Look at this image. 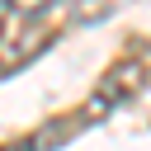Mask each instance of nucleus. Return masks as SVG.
Segmentation results:
<instances>
[{"label":"nucleus","mask_w":151,"mask_h":151,"mask_svg":"<svg viewBox=\"0 0 151 151\" xmlns=\"http://www.w3.org/2000/svg\"><path fill=\"white\" fill-rule=\"evenodd\" d=\"M57 28H61V14L57 9H47V5H28V9H19L14 14V24L5 28V47H0V71H19V66H28L52 38H57Z\"/></svg>","instance_id":"1"},{"label":"nucleus","mask_w":151,"mask_h":151,"mask_svg":"<svg viewBox=\"0 0 151 151\" xmlns=\"http://www.w3.org/2000/svg\"><path fill=\"white\" fill-rule=\"evenodd\" d=\"M142 80H146V66H142L137 57H123L118 66H109V71H104V80H99L94 99L80 109V118H85V123H99L109 109H118L123 99H132V94L142 90Z\"/></svg>","instance_id":"2"},{"label":"nucleus","mask_w":151,"mask_h":151,"mask_svg":"<svg viewBox=\"0 0 151 151\" xmlns=\"http://www.w3.org/2000/svg\"><path fill=\"white\" fill-rule=\"evenodd\" d=\"M9 19H14V14H9V5L0 0V38H5V28H9Z\"/></svg>","instance_id":"3"},{"label":"nucleus","mask_w":151,"mask_h":151,"mask_svg":"<svg viewBox=\"0 0 151 151\" xmlns=\"http://www.w3.org/2000/svg\"><path fill=\"white\" fill-rule=\"evenodd\" d=\"M0 151H14V146H0Z\"/></svg>","instance_id":"4"}]
</instances>
